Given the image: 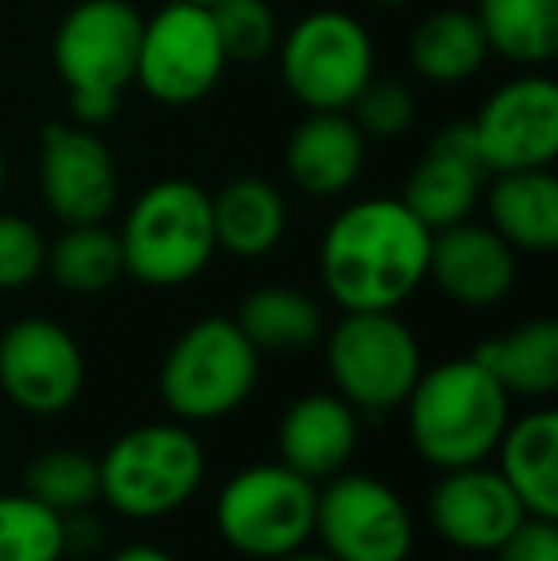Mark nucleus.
Masks as SVG:
<instances>
[{"label": "nucleus", "instance_id": "1", "mask_svg": "<svg viewBox=\"0 0 558 561\" xmlns=\"http://www.w3.org/2000/svg\"><path fill=\"white\" fill-rule=\"evenodd\" d=\"M432 229L398 195L356 199L326 226L318 272L341 313L398 310L429 283Z\"/></svg>", "mask_w": 558, "mask_h": 561}, {"label": "nucleus", "instance_id": "2", "mask_svg": "<svg viewBox=\"0 0 558 561\" xmlns=\"http://www.w3.org/2000/svg\"><path fill=\"white\" fill-rule=\"evenodd\" d=\"M402 409L410 447L440 473L490 462L501 432L513 421V398L475 355L424 367Z\"/></svg>", "mask_w": 558, "mask_h": 561}, {"label": "nucleus", "instance_id": "3", "mask_svg": "<svg viewBox=\"0 0 558 561\" xmlns=\"http://www.w3.org/2000/svg\"><path fill=\"white\" fill-rule=\"evenodd\" d=\"M100 501L130 524L176 516L207 481V447L192 424L149 421L127 428L96 458Z\"/></svg>", "mask_w": 558, "mask_h": 561}, {"label": "nucleus", "instance_id": "4", "mask_svg": "<svg viewBox=\"0 0 558 561\" xmlns=\"http://www.w3.org/2000/svg\"><path fill=\"white\" fill-rule=\"evenodd\" d=\"M123 272L141 287H184L218 252L210 192L195 180H157L130 203L119 226Z\"/></svg>", "mask_w": 558, "mask_h": 561}, {"label": "nucleus", "instance_id": "5", "mask_svg": "<svg viewBox=\"0 0 558 561\" xmlns=\"http://www.w3.org/2000/svg\"><path fill=\"white\" fill-rule=\"evenodd\" d=\"M261 382V352L234 318L210 313L169 344L157 370V393L180 424H215L234 416Z\"/></svg>", "mask_w": 558, "mask_h": 561}, {"label": "nucleus", "instance_id": "6", "mask_svg": "<svg viewBox=\"0 0 558 561\" xmlns=\"http://www.w3.org/2000/svg\"><path fill=\"white\" fill-rule=\"evenodd\" d=\"M321 340L329 386L360 416L398 413L424 370L421 340L398 310L341 313Z\"/></svg>", "mask_w": 558, "mask_h": 561}, {"label": "nucleus", "instance_id": "7", "mask_svg": "<svg viewBox=\"0 0 558 561\" xmlns=\"http://www.w3.org/2000/svg\"><path fill=\"white\" fill-rule=\"evenodd\" d=\"M318 485L291 466L253 462L226 478L215 496V531L226 550L249 561H276L310 547Z\"/></svg>", "mask_w": 558, "mask_h": 561}, {"label": "nucleus", "instance_id": "8", "mask_svg": "<svg viewBox=\"0 0 558 561\" xmlns=\"http://www.w3.org/2000/svg\"><path fill=\"white\" fill-rule=\"evenodd\" d=\"M280 77L306 112H349L375 77V43L341 8L306 12L280 38Z\"/></svg>", "mask_w": 558, "mask_h": 561}, {"label": "nucleus", "instance_id": "9", "mask_svg": "<svg viewBox=\"0 0 558 561\" xmlns=\"http://www.w3.org/2000/svg\"><path fill=\"white\" fill-rule=\"evenodd\" d=\"M314 539L333 561H410L418 550V519L390 481L341 470L318 485Z\"/></svg>", "mask_w": 558, "mask_h": 561}, {"label": "nucleus", "instance_id": "10", "mask_svg": "<svg viewBox=\"0 0 558 561\" xmlns=\"http://www.w3.org/2000/svg\"><path fill=\"white\" fill-rule=\"evenodd\" d=\"M226 50L207 4L169 0L141 20L135 84L153 104L192 107L215 92L226 73Z\"/></svg>", "mask_w": 558, "mask_h": 561}, {"label": "nucleus", "instance_id": "11", "mask_svg": "<svg viewBox=\"0 0 558 561\" xmlns=\"http://www.w3.org/2000/svg\"><path fill=\"white\" fill-rule=\"evenodd\" d=\"M84 352L54 318H20L0 333V393L20 413L50 421L81 401Z\"/></svg>", "mask_w": 558, "mask_h": 561}, {"label": "nucleus", "instance_id": "12", "mask_svg": "<svg viewBox=\"0 0 558 561\" xmlns=\"http://www.w3.org/2000/svg\"><path fill=\"white\" fill-rule=\"evenodd\" d=\"M141 20L130 0H81L54 31V69L69 92L123 96L135 84Z\"/></svg>", "mask_w": 558, "mask_h": 561}, {"label": "nucleus", "instance_id": "13", "mask_svg": "<svg viewBox=\"0 0 558 561\" xmlns=\"http://www.w3.org/2000/svg\"><path fill=\"white\" fill-rule=\"evenodd\" d=\"M470 130L490 176L551 169L558 153V84L544 73L513 77L486 96Z\"/></svg>", "mask_w": 558, "mask_h": 561}, {"label": "nucleus", "instance_id": "14", "mask_svg": "<svg viewBox=\"0 0 558 561\" xmlns=\"http://www.w3.org/2000/svg\"><path fill=\"white\" fill-rule=\"evenodd\" d=\"M424 516L436 539L463 558H493L528 512L490 462L444 470L429 489Z\"/></svg>", "mask_w": 558, "mask_h": 561}, {"label": "nucleus", "instance_id": "15", "mask_svg": "<svg viewBox=\"0 0 558 561\" xmlns=\"http://www.w3.org/2000/svg\"><path fill=\"white\" fill-rule=\"evenodd\" d=\"M38 187L61 226L104 222L119 199V169L92 126L50 123L38 146Z\"/></svg>", "mask_w": 558, "mask_h": 561}, {"label": "nucleus", "instance_id": "16", "mask_svg": "<svg viewBox=\"0 0 558 561\" xmlns=\"http://www.w3.org/2000/svg\"><path fill=\"white\" fill-rule=\"evenodd\" d=\"M486 180H490V169L482 164L470 123H452L429 141L398 199L436 233L475 215Z\"/></svg>", "mask_w": 558, "mask_h": 561}, {"label": "nucleus", "instance_id": "17", "mask_svg": "<svg viewBox=\"0 0 558 561\" xmlns=\"http://www.w3.org/2000/svg\"><path fill=\"white\" fill-rule=\"evenodd\" d=\"M429 279L463 310H490L516 287V252L486 222H455L432 233Z\"/></svg>", "mask_w": 558, "mask_h": 561}, {"label": "nucleus", "instance_id": "18", "mask_svg": "<svg viewBox=\"0 0 558 561\" xmlns=\"http://www.w3.org/2000/svg\"><path fill=\"white\" fill-rule=\"evenodd\" d=\"M360 450V413L333 390L295 398L280 416L276 458L314 485L349 470Z\"/></svg>", "mask_w": 558, "mask_h": 561}, {"label": "nucleus", "instance_id": "19", "mask_svg": "<svg viewBox=\"0 0 558 561\" xmlns=\"http://www.w3.org/2000/svg\"><path fill=\"white\" fill-rule=\"evenodd\" d=\"M367 138L349 112H306L287 141V176L303 195L337 199L364 172Z\"/></svg>", "mask_w": 558, "mask_h": 561}, {"label": "nucleus", "instance_id": "20", "mask_svg": "<svg viewBox=\"0 0 558 561\" xmlns=\"http://www.w3.org/2000/svg\"><path fill=\"white\" fill-rule=\"evenodd\" d=\"M486 226L513 252L547 256L558 249V180L551 169L493 172L482 187Z\"/></svg>", "mask_w": 558, "mask_h": 561}, {"label": "nucleus", "instance_id": "21", "mask_svg": "<svg viewBox=\"0 0 558 561\" xmlns=\"http://www.w3.org/2000/svg\"><path fill=\"white\" fill-rule=\"evenodd\" d=\"M498 466L528 516L558 519V413L539 405L524 416H513L493 447Z\"/></svg>", "mask_w": 558, "mask_h": 561}, {"label": "nucleus", "instance_id": "22", "mask_svg": "<svg viewBox=\"0 0 558 561\" xmlns=\"http://www.w3.org/2000/svg\"><path fill=\"white\" fill-rule=\"evenodd\" d=\"M215 241L238 260H264L287 237V199L264 176H234L210 195Z\"/></svg>", "mask_w": 558, "mask_h": 561}, {"label": "nucleus", "instance_id": "23", "mask_svg": "<svg viewBox=\"0 0 558 561\" xmlns=\"http://www.w3.org/2000/svg\"><path fill=\"white\" fill-rule=\"evenodd\" d=\"M475 359L501 382L509 398L547 401L558 390V325L555 318H532L505 336L475 347Z\"/></svg>", "mask_w": 558, "mask_h": 561}, {"label": "nucleus", "instance_id": "24", "mask_svg": "<svg viewBox=\"0 0 558 561\" xmlns=\"http://www.w3.org/2000/svg\"><path fill=\"white\" fill-rule=\"evenodd\" d=\"M238 329L253 340L257 352L272 355H298L326 336V313L306 290L287 283H269L241 298Z\"/></svg>", "mask_w": 558, "mask_h": 561}, {"label": "nucleus", "instance_id": "25", "mask_svg": "<svg viewBox=\"0 0 558 561\" xmlns=\"http://www.w3.org/2000/svg\"><path fill=\"white\" fill-rule=\"evenodd\" d=\"M490 58L482 27L467 8H436L413 27L410 66L429 84H463Z\"/></svg>", "mask_w": 558, "mask_h": 561}, {"label": "nucleus", "instance_id": "26", "mask_svg": "<svg viewBox=\"0 0 558 561\" xmlns=\"http://www.w3.org/2000/svg\"><path fill=\"white\" fill-rule=\"evenodd\" d=\"M475 20L490 54L516 66H547L558 54V0H478Z\"/></svg>", "mask_w": 558, "mask_h": 561}, {"label": "nucleus", "instance_id": "27", "mask_svg": "<svg viewBox=\"0 0 558 561\" xmlns=\"http://www.w3.org/2000/svg\"><path fill=\"white\" fill-rule=\"evenodd\" d=\"M46 272L69 295H100L123 279L119 233L104 222L66 226L54 241H46Z\"/></svg>", "mask_w": 558, "mask_h": 561}, {"label": "nucleus", "instance_id": "28", "mask_svg": "<svg viewBox=\"0 0 558 561\" xmlns=\"http://www.w3.org/2000/svg\"><path fill=\"white\" fill-rule=\"evenodd\" d=\"M23 493L43 501L46 508L61 512V516H77L89 512L100 501V470L96 458L84 455L77 447H54L43 450L27 462L23 470Z\"/></svg>", "mask_w": 558, "mask_h": 561}, {"label": "nucleus", "instance_id": "29", "mask_svg": "<svg viewBox=\"0 0 558 561\" xmlns=\"http://www.w3.org/2000/svg\"><path fill=\"white\" fill-rule=\"evenodd\" d=\"M69 554L66 516L31 493H0V561H61Z\"/></svg>", "mask_w": 558, "mask_h": 561}, {"label": "nucleus", "instance_id": "30", "mask_svg": "<svg viewBox=\"0 0 558 561\" xmlns=\"http://www.w3.org/2000/svg\"><path fill=\"white\" fill-rule=\"evenodd\" d=\"M210 15L230 61H261L276 50L280 20L269 0H215Z\"/></svg>", "mask_w": 558, "mask_h": 561}, {"label": "nucleus", "instance_id": "31", "mask_svg": "<svg viewBox=\"0 0 558 561\" xmlns=\"http://www.w3.org/2000/svg\"><path fill=\"white\" fill-rule=\"evenodd\" d=\"M349 115L356 118V126L364 130V138H379V141H390V138H402L406 130L413 126L418 118V100L406 84L398 81H367L364 92L352 100Z\"/></svg>", "mask_w": 558, "mask_h": 561}, {"label": "nucleus", "instance_id": "32", "mask_svg": "<svg viewBox=\"0 0 558 561\" xmlns=\"http://www.w3.org/2000/svg\"><path fill=\"white\" fill-rule=\"evenodd\" d=\"M46 272V237L31 218L0 210V290H23Z\"/></svg>", "mask_w": 558, "mask_h": 561}, {"label": "nucleus", "instance_id": "33", "mask_svg": "<svg viewBox=\"0 0 558 561\" xmlns=\"http://www.w3.org/2000/svg\"><path fill=\"white\" fill-rule=\"evenodd\" d=\"M498 561H558V519L524 516L516 531L493 550Z\"/></svg>", "mask_w": 558, "mask_h": 561}, {"label": "nucleus", "instance_id": "34", "mask_svg": "<svg viewBox=\"0 0 558 561\" xmlns=\"http://www.w3.org/2000/svg\"><path fill=\"white\" fill-rule=\"evenodd\" d=\"M69 112L81 126H104L119 112V96L107 92H69Z\"/></svg>", "mask_w": 558, "mask_h": 561}, {"label": "nucleus", "instance_id": "35", "mask_svg": "<svg viewBox=\"0 0 558 561\" xmlns=\"http://www.w3.org/2000/svg\"><path fill=\"white\" fill-rule=\"evenodd\" d=\"M107 561H180L172 550L157 547V542H127V547L112 550Z\"/></svg>", "mask_w": 558, "mask_h": 561}, {"label": "nucleus", "instance_id": "36", "mask_svg": "<svg viewBox=\"0 0 558 561\" xmlns=\"http://www.w3.org/2000/svg\"><path fill=\"white\" fill-rule=\"evenodd\" d=\"M276 561H333V558H329L326 550H310V547H303V550H295V554L276 558Z\"/></svg>", "mask_w": 558, "mask_h": 561}, {"label": "nucleus", "instance_id": "37", "mask_svg": "<svg viewBox=\"0 0 558 561\" xmlns=\"http://www.w3.org/2000/svg\"><path fill=\"white\" fill-rule=\"evenodd\" d=\"M4 184H8V164H4V153H0V195H4Z\"/></svg>", "mask_w": 558, "mask_h": 561}, {"label": "nucleus", "instance_id": "38", "mask_svg": "<svg viewBox=\"0 0 558 561\" xmlns=\"http://www.w3.org/2000/svg\"><path fill=\"white\" fill-rule=\"evenodd\" d=\"M372 4H379V8H402V4H410V0H372Z\"/></svg>", "mask_w": 558, "mask_h": 561}, {"label": "nucleus", "instance_id": "39", "mask_svg": "<svg viewBox=\"0 0 558 561\" xmlns=\"http://www.w3.org/2000/svg\"><path fill=\"white\" fill-rule=\"evenodd\" d=\"M192 4H207V8H210V4H215V0H192Z\"/></svg>", "mask_w": 558, "mask_h": 561}, {"label": "nucleus", "instance_id": "40", "mask_svg": "<svg viewBox=\"0 0 558 561\" xmlns=\"http://www.w3.org/2000/svg\"><path fill=\"white\" fill-rule=\"evenodd\" d=\"M459 561H482V558H459Z\"/></svg>", "mask_w": 558, "mask_h": 561}]
</instances>
